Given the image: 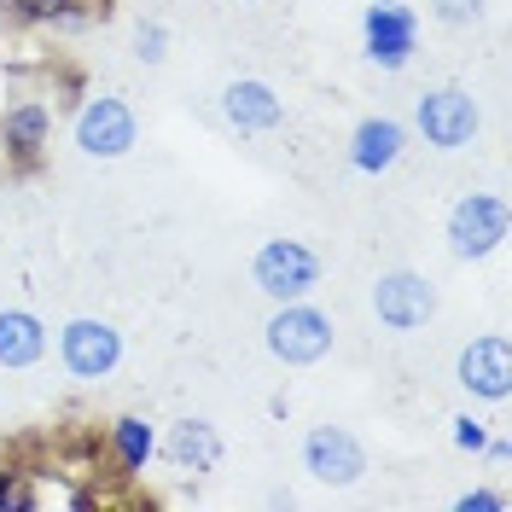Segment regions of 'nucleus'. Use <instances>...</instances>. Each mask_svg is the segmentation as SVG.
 <instances>
[{
    "instance_id": "f257e3e1",
    "label": "nucleus",
    "mask_w": 512,
    "mask_h": 512,
    "mask_svg": "<svg viewBox=\"0 0 512 512\" xmlns=\"http://www.w3.org/2000/svg\"><path fill=\"white\" fill-rule=\"evenodd\" d=\"M251 280L262 297H274V303H297V297H309L320 286V256L309 245H297V239H268L251 262Z\"/></svg>"
},
{
    "instance_id": "f03ea898",
    "label": "nucleus",
    "mask_w": 512,
    "mask_h": 512,
    "mask_svg": "<svg viewBox=\"0 0 512 512\" xmlns=\"http://www.w3.org/2000/svg\"><path fill=\"white\" fill-rule=\"evenodd\" d=\"M262 338H268V350L280 355L286 367H309V361H320V355L332 350V320L297 297V303L274 309V320L262 326Z\"/></svg>"
},
{
    "instance_id": "7ed1b4c3",
    "label": "nucleus",
    "mask_w": 512,
    "mask_h": 512,
    "mask_svg": "<svg viewBox=\"0 0 512 512\" xmlns=\"http://www.w3.org/2000/svg\"><path fill=\"white\" fill-rule=\"evenodd\" d=\"M501 239H507V198L472 192V198H460L448 210V251L460 262H478V256L501 251Z\"/></svg>"
},
{
    "instance_id": "20e7f679",
    "label": "nucleus",
    "mask_w": 512,
    "mask_h": 512,
    "mask_svg": "<svg viewBox=\"0 0 512 512\" xmlns=\"http://www.w3.org/2000/svg\"><path fill=\"white\" fill-rule=\"evenodd\" d=\"M414 123L437 152H460V146H472L483 117H478V99L466 94V88H431L414 105Z\"/></svg>"
},
{
    "instance_id": "39448f33",
    "label": "nucleus",
    "mask_w": 512,
    "mask_h": 512,
    "mask_svg": "<svg viewBox=\"0 0 512 512\" xmlns=\"http://www.w3.org/2000/svg\"><path fill=\"white\" fill-rule=\"evenodd\" d=\"M373 315L390 326V332H419L425 320L437 315V286L414 274V268H396V274H379L373 280Z\"/></svg>"
},
{
    "instance_id": "423d86ee",
    "label": "nucleus",
    "mask_w": 512,
    "mask_h": 512,
    "mask_svg": "<svg viewBox=\"0 0 512 512\" xmlns=\"http://www.w3.org/2000/svg\"><path fill=\"white\" fill-rule=\"evenodd\" d=\"M303 466L309 478L326 483V489H350V483L367 478V448L355 443L344 425H315L303 437Z\"/></svg>"
},
{
    "instance_id": "0eeeda50",
    "label": "nucleus",
    "mask_w": 512,
    "mask_h": 512,
    "mask_svg": "<svg viewBox=\"0 0 512 512\" xmlns=\"http://www.w3.org/2000/svg\"><path fill=\"white\" fill-rule=\"evenodd\" d=\"M59 355H64V367H70L76 379H105V373L123 361V332H117L111 320L82 315V320H70V326L59 332Z\"/></svg>"
},
{
    "instance_id": "6e6552de",
    "label": "nucleus",
    "mask_w": 512,
    "mask_h": 512,
    "mask_svg": "<svg viewBox=\"0 0 512 512\" xmlns=\"http://www.w3.org/2000/svg\"><path fill=\"white\" fill-rule=\"evenodd\" d=\"M134 140H140V123H134V111H128L123 99H88L82 105V117H76V146L88 152V158H128L134 152Z\"/></svg>"
},
{
    "instance_id": "1a4fd4ad",
    "label": "nucleus",
    "mask_w": 512,
    "mask_h": 512,
    "mask_svg": "<svg viewBox=\"0 0 512 512\" xmlns=\"http://www.w3.org/2000/svg\"><path fill=\"white\" fill-rule=\"evenodd\" d=\"M460 384L472 390V396H483V402H507L512 390V344L501 338V332H489V338H472L466 350H460Z\"/></svg>"
},
{
    "instance_id": "9d476101",
    "label": "nucleus",
    "mask_w": 512,
    "mask_h": 512,
    "mask_svg": "<svg viewBox=\"0 0 512 512\" xmlns=\"http://www.w3.org/2000/svg\"><path fill=\"white\" fill-rule=\"evenodd\" d=\"M361 35H367V59L379 64V70H402L408 53H414L419 24H414V12H402L396 0H379V6H367Z\"/></svg>"
},
{
    "instance_id": "9b49d317",
    "label": "nucleus",
    "mask_w": 512,
    "mask_h": 512,
    "mask_svg": "<svg viewBox=\"0 0 512 512\" xmlns=\"http://www.w3.org/2000/svg\"><path fill=\"white\" fill-rule=\"evenodd\" d=\"M222 111H227V123L245 128V134H268V128L286 123V105H280V94H274L268 82H256V76H239V82H227Z\"/></svg>"
},
{
    "instance_id": "f8f14e48",
    "label": "nucleus",
    "mask_w": 512,
    "mask_h": 512,
    "mask_svg": "<svg viewBox=\"0 0 512 512\" xmlns=\"http://www.w3.org/2000/svg\"><path fill=\"white\" fill-rule=\"evenodd\" d=\"M402 123H390V117H367V123L355 128L350 140V163L361 169V175H379V169H390V163L402 158Z\"/></svg>"
},
{
    "instance_id": "ddd939ff",
    "label": "nucleus",
    "mask_w": 512,
    "mask_h": 512,
    "mask_svg": "<svg viewBox=\"0 0 512 512\" xmlns=\"http://www.w3.org/2000/svg\"><path fill=\"white\" fill-rule=\"evenodd\" d=\"M47 355V326L30 309H0V367H35Z\"/></svg>"
},
{
    "instance_id": "4468645a",
    "label": "nucleus",
    "mask_w": 512,
    "mask_h": 512,
    "mask_svg": "<svg viewBox=\"0 0 512 512\" xmlns=\"http://www.w3.org/2000/svg\"><path fill=\"white\" fill-rule=\"evenodd\" d=\"M163 454H169L175 466H187V472H210V466L222 460V437H216V425H204V419H181V425L169 431Z\"/></svg>"
},
{
    "instance_id": "2eb2a0df",
    "label": "nucleus",
    "mask_w": 512,
    "mask_h": 512,
    "mask_svg": "<svg viewBox=\"0 0 512 512\" xmlns=\"http://www.w3.org/2000/svg\"><path fill=\"white\" fill-rule=\"evenodd\" d=\"M6 146H18V152H35L41 140H47V128H53V117H47V105H35V99H24V105H12L6 111Z\"/></svg>"
},
{
    "instance_id": "dca6fc26",
    "label": "nucleus",
    "mask_w": 512,
    "mask_h": 512,
    "mask_svg": "<svg viewBox=\"0 0 512 512\" xmlns=\"http://www.w3.org/2000/svg\"><path fill=\"white\" fill-rule=\"evenodd\" d=\"M111 448H117V460H123L128 472H140V466H146V460H152V448H158V437H152V425H146V419H117V425H111Z\"/></svg>"
},
{
    "instance_id": "f3484780",
    "label": "nucleus",
    "mask_w": 512,
    "mask_h": 512,
    "mask_svg": "<svg viewBox=\"0 0 512 512\" xmlns=\"http://www.w3.org/2000/svg\"><path fill=\"white\" fill-rule=\"evenodd\" d=\"M163 47H169V30L163 24H146V30L134 35V59L140 64H163Z\"/></svg>"
},
{
    "instance_id": "a211bd4d",
    "label": "nucleus",
    "mask_w": 512,
    "mask_h": 512,
    "mask_svg": "<svg viewBox=\"0 0 512 512\" xmlns=\"http://www.w3.org/2000/svg\"><path fill=\"white\" fill-rule=\"evenodd\" d=\"M431 12H437L443 24H472L483 12V0H431Z\"/></svg>"
},
{
    "instance_id": "6ab92c4d",
    "label": "nucleus",
    "mask_w": 512,
    "mask_h": 512,
    "mask_svg": "<svg viewBox=\"0 0 512 512\" xmlns=\"http://www.w3.org/2000/svg\"><path fill=\"white\" fill-rule=\"evenodd\" d=\"M460 512H507V495H495V489H472V495H460Z\"/></svg>"
},
{
    "instance_id": "aec40b11",
    "label": "nucleus",
    "mask_w": 512,
    "mask_h": 512,
    "mask_svg": "<svg viewBox=\"0 0 512 512\" xmlns=\"http://www.w3.org/2000/svg\"><path fill=\"white\" fill-rule=\"evenodd\" d=\"M454 443H460V448H472V454H478V448L489 443V437H483V425H478V419L466 414V419H454Z\"/></svg>"
},
{
    "instance_id": "412c9836",
    "label": "nucleus",
    "mask_w": 512,
    "mask_h": 512,
    "mask_svg": "<svg viewBox=\"0 0 512 512\" xmlns=\"http://www.w3.org/2000/svg\"><path fill=\"white\" fill-rule=\"evenodd\" d=\"M0 507H35V495H30V489H18L12 472H0Z\"/></svg>"
},
{
    "instance_id": "4be33fe9",
    "label": "nucleus",
    "mask_w": 512,
    "mask_h": 512,
    "mask_svg": "<svg viewBox=\"0 0 512 512\" xmlns=\"http://www.w3.org/2000/svg\"><path fill=\"white\" fill-rule=\"evenodd\" d=\"M12 6H18L24 18H59L64 6H70V0H12Z\"/></svg>"
}]
</instances>
